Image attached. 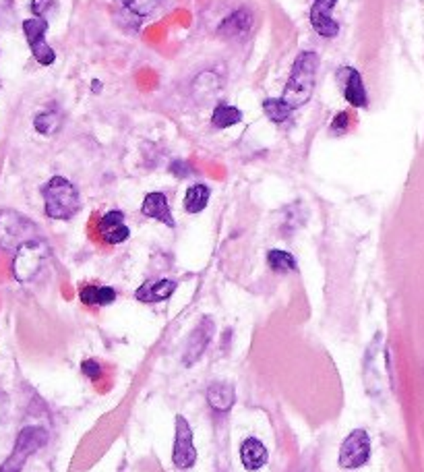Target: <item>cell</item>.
<instances>
[{
  "mask_svg": "<svg viewBox=\"0 0 424 472\" xmlns=\"http://www.w3.org/2000/svg\"><path fill=\"white\" fill-rule=\"evenodd\" d=\"M317 71H319V54L313 50L298 52V56L292 62V71H290V77L282 94V100L292 110L301 108L313 98Z\"/></svg>",
  "mask_w": 424,
  "mask_h": 472,
  "instance_id": "cell-1",
  "label": "cell"
},
{
  "mask_svg": "<svg viewBox=\"0 0 424 472\" xmlns=\"http://www.w3.org/2000/svg\"><path fill=\"white\" fill-rule=\"evenodd\" d=\"M44 211L52 220H71L81 209V195L77 186L64 176H52L41 186Z\"/></svg>",
  "mask_w": 424,
  "mask_h": 472,
  "instance_id": "cell-2",
  "label": "cell"
},
{
  "mask_svg": "<svg viewBox=\"0 0 424 472\" xmlns=\"http://www.w3.org/2000/svg\"><path fill=\"white\" fill-rule=\"evenodd\" d=\"M46 443H48V431L44 427H38V425L23 427L17 435L11 456L0 464V472H21L25 462L29 460V456L41 450Z\"/></svg>",
  "mask_w": 424,
  "mask_h": 472,
  "instance_id": "cell-3",
  "label": "cell"
},
{
  "mask_svg": "<svg viewBox=\"0 0 424 472\" xmlns=\"http://www.w3.org/2000/svg\"><path fill=\"white\" fill-rule=\"evenodd\" d=\"M48 255H50V248L46 245V241H41L40 236L23 243L15 251V259H13V273H15V278L19 282L34 280L41 271V267L46 266Z\"/></svg>",
  "mask_w": 424,
  "mask_h": 472,
  "instance_id": "cell-4",
  "label": "cell"
},
{
  "mask_svg": "<svg viewBox=\"0 0 424 472\" xmlns=\"http://www.w3.org/2000/svg\"><path fill=\"white\" fill-rule=\"evenodd\" d=\"M38 238L36 226L31 220L23 218L17 211L4 209L0 211V246L2 248H19L23 243Z\"/></svg>",
  "mask_w": 424,
  "mask_h": 472,
  "instance_id": "cell-5",
  "label": "cell"
},
{
  "mask_svg": "<svg viewBox=\"0 0 424 472\" xmlns=\"http://www.w3.org/2000/svg\"><path fill=\"white\" fill-rule=\"evenodd\" d=\"M46 31H48V21L44 17H31V19L23 21L25 40L29 44V50H31L34 59L41 66H50L56 61V52L46 41Z\"/></svg>",
  "mask_w": 424,
  "mask_h": 472,
  "instance_id": "cell-6",
  "label": "cell"
},
{
  "mask_svg": "<svg viewBox=\"0 0 424 472\" xmlns=\"http://www.w3.org/2000/svg\"><path fill=\"white\" fill-rule=\"evenodd\" d=\"M370 458V437L364 429H354L340 448V466L345 471L363 468Z\"/></svg>",
  "mask_w": 424,
  "mask_h": 472,
  "instance_id": "cell-7",
  "label": "cell"
},
{
  "mask_svg": "<svg viewBox=\"0 0 424 472\" xmlns=\"http://www.w3.org/2000/svg\"><path fill=\"white\" fill-rule=\"evenodd\" d=\"M172 462L181 471L193 468L195 462H197V448L193 443V429H191L188 421L182 414L176 416V437H174Z\"/></svg>",
  "mask_w": 424,
  "mask_h": 472,
  "instance_id": "cell-8",
  "label": "cell"
},
{
  "mask_svg": "<svg viewBox=\"0 0 424 472\" xmlns=\"http://www.w3.org/2000/svg\"><path fill=\"white\" fill-rule=\"evenodd\" d=\"M335 79H338V85L342 89L343 98L345 102L354 108H366V89H364V81L363 75L358 69L350 66V64H342L338 71H335Z\"/></svg>",
  "mask_w": 424,
  "mask_h": 472,
  "instance_id": "cell-9",
  "label": "cell"
},
{
  "mask_svg": "<svg viewBox=\"0 0 424 472\" xmlns=\"http://www.w3.org/2000/svg\"><path fill=\"white\" fill-rule=\"evenodd\" d=\"M335 4H338V0H313L308 21L321 38H335L340 34L338 21L331 17V11Z\"/></svg>",
  "mask_w": 424,
  "mask_h": 472,
  "instance_id": "cell-10",
  "label": "cell"
},
{
  "mask_svg": "<svg viewBox=\"0 0 424 472\" xmlns=\"http://www.w3.org/2000/svg\"><path fill=\"white\" fill-rule=\"evenodd\" d=\"M98 234L106 245H121L131 236V228L124 224V214L112 209L104 214L98 222Z\"/></svg>",
  "mask_w": 424,
  "mask_h": 472,
  "instance_id": "cell-11",
  "label": "cell"
},
{
  "mask_svg": "<svg viewBox=\"0 0 424 472\" xmlns=\"http://www.w3.org/2000/svg\"><path fill=\"white\" fill-rule=\"evenodd\" d=\"M213 331H216L213 319H211V317H203L201 323H199L197 329L191 333L188 344H186V350H184V358H182V363H184L186 367H191L195 361L201 358L203 350L209 346V340L213 338Z\"/></svg>",
  "mask_w": 424,
  "mask_h": 472,
  "instance_id": "cell-12",
  "label": "cell"
},
{
  "mask_svg": "<svg viewBox=\"0 0 424 472\" xmlns=\"http://www.w3.org/2000/svg\"><path fill=\"white\" fill-rule=\"evenodd\" d=\"M141 214L145 218H151V220H158L168 228L176 226L174 222V216H172V209L168 204V197L160 193V191H153V193H147L145 199L141 204Z\"/></svg>",
  "mask_w": 424,
  "mask_h": 472,
  "instance_id": "cell-13",
  "label": "cell"
},
{
  "mask_svg": "<svg viewBox=\"0 0 424 472\" xmlns=\"http://www.w3.org/2000/svg\"><path fill=\"white\" fill-rule=\"evenodd\" d=\"M251 27H253V15H251V11L238 9V11H234L232 15H228V17L220 23L218 34H220L222 38L234 40V38H241L244 34H248Z\"/></svg>",
  "mask_w": 424,
  "mask_h": 472,
  "instance_id": "cell-14",
  "label": "cell"
},
{
  "mask_svg": "<svg viewBox=\"0 0 424 472\" xmlns=\"http://www.w3.org/2000/svg\"><path fill=\"white\" fill-rule=\"evenodd\" d=\"M178 284L174 280H147L143 286L137 290V301L141 303H162L174 294Z\"/></svg>",
  "mask_w": 424,
  "mask_h": 472,
  "instance_id": "cell-15",
  "label": "cell"
},
{
  "mask_svg": "<svg viewBox=\"0 0 424 472\" xmlns=\"http://www.w3.org/2000/svg\"><path fill=\"white\" fill-rule=\"evenodd\" d=\"M241 460H243V466L246 471L255 472L267 464L269 452H267V448L263 446L257 437H248V439H244L243 446H241Z\"/></svg>",
  "mask_w": 424,
  "mask_h": 472,
  "instance_id": "cell-16",
  "label": "cell"
},
{
  "mask_svg": "<svg viewBox=\"0 0 424 472\" xmlns=\"http://www.w3.org/2000/svg\"><path fill=\"white\" fill-rule=\"evenodd\" d=\"M207 404L213 412H228L236 402V391L226 381H216L207 388Z\"/></svg>",
  "mask_w": 424,
  "mask_h": 472,
  "instance_id": "cell-17",
  "label": "cell"
},
{
  "mask_svg": "<svg viewBox=\"0 0 424 472\" xmlns=\"http://www.w3.org/2000/svg\"><path fill=\"white\" fill-rule=\"evenodd\" d=\"M79 298H81L83 305L87 307H106L110 303L116 301V290L110 286H94V284H87L79 290Z\"/></svg>",
  "mask_w": 424,
  "mask_h": 472,
  "instance_id": "cell-18",
  "label": "cell"
},
{
  "mask_svg": "<svg viewBox=\"0 0 424 472\" xmlns=\"http://www.w3.org/2000/svg\"><path fill=\"white\" fill-rule=\"evenodd\" d=\"M209 197H211V191L207 185L197 183V185L188 186V191L184 195V209L188 214H201L209 204Z\"/></svg>",
  "mask_w": 424,
  "mask_h": 472,
  "instance_id": "cell-19",
  "label": "cell"
},
{
  "mask_svg": "<svg viewBox=\"0 0 424 472\" xmlns=\"http://www.w3.org/2000/svg\"><path fill=\"white\" fill-rule=\"evenodd\" d=\"M62 126V114L61 110L56 108H50V110H41L36 114L34 119V129L40 133V135H54L59 133Z\"/></svg>",
  "mask_w": 424,
  "mask_h": 472,
  "instance_id": "cell-20",
  "label": "cell"
},
{
  "mask_svg": "<svg viewBox=\"0 0 424 472\" xmlns=\"http://www.w3.org/2000/svg\"><path fill=\"white\" fill-rule=\"evenodd\" d=\"M243 121V112L234 106H228V104H218L213 108V114H211V124L216 129H228V126H234Z\"/></svg>",
  "mask_w": 424,
  "mask_h": 472,
  "instance_id": "cell-21",
  "label": "cell"
},
{
  "mask_svg": "<svg viewBox=\"0 0 424 472\" xmlns=\"http://www.w3.org/2000/svg\"><path fill=\"white\" fill-rule=\"evenodd\" d=\"M267 263H269V267H271L276 273H290V271H296V269H298L294 255L288 253V251H282V248H271V251L267 253Z\"/></svg>",
  "mask_w": 424,
  "mask_h": 472,
  "instance_id": "cell-22",
  "label": "cell"
},
{
  "mask_svg": "<svg viewBox=\"0 0 424 472\" xmlns=\"http://www.w3.org/2000/svg\"><path fill=\"white\" fill-rule=\"evenodd\" d=\"M263 112L267 114L269 121H273V123L278 124L286 123L292 116V108L283 102L282 98H267V100H263Z\"/></svg>",
  "mask_w": 424,
  "mask_h": 472,
  "instance_id": "cell-23",
  "label": "cell"
},
{
  "mask_svg": "<svg viewBox=\"0 0 424 472\" xmlns=\"http://www.w3.org/2000/svg\"><path fill=\"white\" fill-rule=\"evenodd\" d=\"M116 2L135 17H149L151 13H156L162 0H116Z\"/></svg>",
  "mask_w": 424,
  "mask_h": 472,
  "instance_id": "cell-24",
  "label": "cell"
},
{
  "mask_svg": "<svg viewBox=\"0 0 424 472\" xmlns=\"http://www.w3.org/2000/svg\"><path fill=\"white\" fill-rule=\"evenodd\" d=\"M348 126H350V112H338L329 131H331V135H343L348 131Z\"/></svg>",
  "mask_w": 424,
  "mask_h": 472,
  "instance_id": "cell-25",
  "label": "cell"
},
{
  "mask_svg": "<svg viewBox=\"0 0 424 472\" xmlns=\"http://www.w3.org/2000/svg\"><path fill=\"white\" fill-rule=\"evenodd\" d=\"M170 172H172L174 176H178V179H186V176H191V174H193V168H191L188 162L176 160V162H172V164H170Z\"/></svg>",
  "mask_w": 424,
  "mask_h": 472,
  "instance_id": "cell-26",
  "label": "cell"
},
{
  "mask_svg": "<svg viewBox=\"0 0 424 472\" xmlns=\"http://www.w3.org/2000/svg\"><path fill=\"white\" fill-rule=\"evenodd\" d=\"M31 13L36 15V17H44L52 6H54V0H31Z\"/></svg>",
  "mask_w": 424,
  "mask_h": 472,
  "instance_id": "cell-27",
  "label": "cell"
},
{
  "mask_svg": "<svg viewBox=\"0 0 424 472\" xmlns=\"http://www.w3.org/2000/svg\"><path fill=\"white\" fill-rule=\"evenodd\" d=\"M81 371L89 377V379H98L101 373V367L96 363V361H83Z\"/></svg>",
  "mask_w": 424,
  "mask_h": 472,
  "instance_id": "cell-28",
  "label": "cell"
},
{
  "mask_svg": "<svg viewBox=\"0 0 424 472\" xmlns=\"http://www.w3.org/2000/svg\"><path fill=\"white\" fill-rule=\"evenodd\" d=\"M9 411H11V398L6 396V391L0 390V423L6 418Z\"/></svg>",
  "mask_w": 424,
  "mask_h": 472,
  "instance_id": "cell-29",
  "label": "cell"
},
{
  "mask_svg": "<svg viewBox=\"0 0 424 472\" xmlns=\"http://www.w3.org/2000/svg\"><path fill=\"white\" fill-rule=\"evenodd\" d=\"M101 89V83L98 81V79H94V83H91V91L96 94V91H100Z\"/></svg>",
  "mask_w": 424,
  "mask_h": 472,
  "instance_id": "cell-30",
  "label": "cell"
}]
</instances>
